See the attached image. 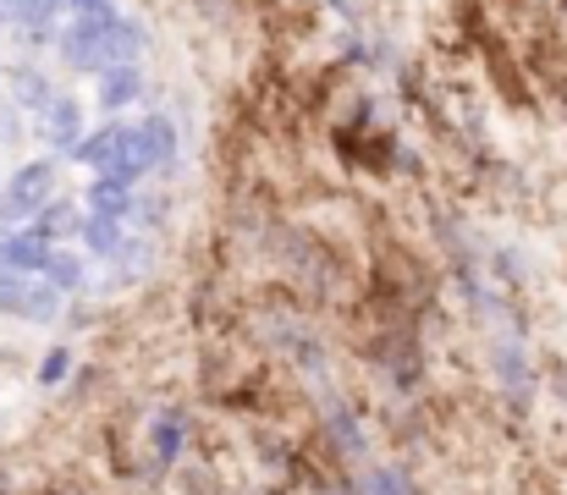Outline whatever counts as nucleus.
<instances>
[{
	"mask_svg": "<svg viewBox=\"0 0 567 495\" xmlns=\"http://www.w3.org/2000/svg\"><path fill=\"white\" fill-rule=\"evenodd\" d=\"M39 276H44L55 292H78L89 270H83V254H66V248H55V254L44 259V270H39Z\"/></svg>",
	"mask_w": 567,
	"mask_h": 495,
	"instance_id": "obj_10",
	"label": "nucleus"
},
{
	"mask_svg": "<svg viewBox=\"0 0 567 495\" xmlns=\"http://www.w3.org/2000/svg\"><path fill=\"white\" fill-rule=\"evenodd\" d=\"M0 22H6V6H0Z\"/></svg>",
	"mask_w": 567,
	"mask_h": 495,
	"instance_id": "obj_21",
	"label": "nucleus"
},
{
	"mask_svg": "<svg viewBox=\"0 0 567 495\" xmlns=\"http://www.w3.org/2000/svg\"><path fill=\"white\" fill-rule=\"evenodd\" d=\"M78 243H83L94 259H116V254H122V220L83 215V220H78Z\"/></svg>",
	"mask_w": 567,
	"mask_h": 495,
	"instance_id": "obj_7",
	"label": "nucleus"
},
{
	"mask_svg": "<svg viewBox=\"0 0 567 495\" xmlns=\"http://www.w3.org/2000/svg\"><path fill=\"white\" fill-rule=\"evenodd\" d=\"M116 144H122V127H100V133H83V144L66 155V161L89 165V171H111V161H116Z\"/></svg>",
	"mask_w": 567,
	"mask_h": 495,
	"instance_id": "obj_8",
	"label": "nucleus"
},
{
	"mask_svg": "<svg viewBox=\"0 0 567 495\" xmlns=\"http://www.w3.org/2000/svg\"><path fill=\"white\" fill-rule=\"evenodd\" d=\"M183 441H188V413H177V408L161 413V419H155V463L172 468V463L183 457Z\"/></svg>",
	"mask_w": 567,
	"mask_h": 495,
	"instance_id": "obj_9",
	"label": "nucleus"
},
{
	"mask_svg": "<svg viewBox=\"0 0 567 495\" xmlns=\"http://www.w3.org/2000/svg\"><path fill=\"white\" fill-rule=\"evenodd\" d=\"M11 89H17V105H22V111H50V100H55L50 83H44L39 72H17Z\"/></svg>",
	"mask_w": 567,
	"mask_h": 495,
	"instance_id": "obj_15",
	"label": "nucleus"
},
{
	"mask_svg": "<svg viewBox=\"0 0 567 495\" xmlns=\"http://www.w3.org/2000/svg\"><path fill=\"white\" fill-rule=\"evenodd\" d=\"M66 369H72V352H66V347H50V352L39 358V369H33L39 391H55V385H66Z\"/></svg>",
	"mask_w": 567,
	"mask_h": 495,
	"instance_id": "obj_16",
	"label": "nucleus"
},
{
	"mask_svg": "<svg viewBox=\"0 0 567 495\" xmlns=\"http://www.w3.org/2000/svg\"><path fill=\"white\" fill-rule=\"evenodd\" d=\"M78 220H83V215H78L66 198H55V204H44V209H39L33 231H39L44 243H55V237H78Z\"/></svg>",
	"mask_w": 567,
	"mask_h": 495,
	"instance_id": "obj_11",
	"label": "nucleus"
},
{
	"mask_svg": "<svg viewBox=\"0 0 567 495\" xmlns=\"http://www.w3.org/2000/svg\"><path fill=\"white\" fill-rule=\"evenodd\" d=\"M83 198H89V215H105V220H127V215L138 209V193H133V182H122V176H94Z\"/></svg>",
	"mask_w": 567,
	"mask_h": 495,
	"instance_id": "obj_4",
	"label": "nucleus"
},
{
	"mask_svg": "<svg viewBox=\"0 0 567 495\" xmlns=\"http://www.w3.org/2000/svg\"><path fill=\"white\" fill-rule=\"evenodd\" d=\"M44 144L61 149V155H72L83 144V111H78V100H66V94L50 100V111H44Z\"/></svg>",
	"mask_w": 567,
	"mask_h": 495,
	"instance_id": "obj_3",
	"label": "nucleus"
},
{
	"mask_svg": "<svg viewBox=\"0 0 567 495\" xmlns=\"http://www.w3.org/2000/svg\"><path fill=\"white\" fill-rule=\"evenodd\" d=\"M61 298H66V292H55L44 276H33V287H28V303H22V320H28V326H50V320L61 314Z\"/></svg>",
	"mask_w": 567,
	"mask_h": 495,
	"instance_id": "obj_12",
	"label": "nucleus"
},
{
	"mask_svg": "<svg viewBox=\"0 0 567 495\" xmlns=\"http://www.w3.org/2000/svg\"><path fill=\"white\" fill-rule=\"evenodd\" d=\"M331 6H342V11H348V6H353V0H331Z\"/></svg>",
	"mask_w": 567,
	"mask_h": 495,
	"instance_id": "obj_20",
	"label": "nucleus"
},
{
	"mask_svg": "<svg viewBox=\"0 0 567 495\" xmlns=\"http://www.w3.org/2000/svg\"><path fill=\"white\" fill-rule=\"evenodd\" d=\"M94 94H100L105 111H127V105H138V94H144V72H138V66H111V72L94 78Z\"/></svg>",
	"mask_w": 567,
	"mask_h": 495,
	"instance_id": "obj_6",
	"label": "nucleus"
},
{
	"mask_svg": "<svg viewBox=\"0 0 567 495\" xmlns=\"http://www.w3.org/2000/svg\"><path fill=\"white\" fill-rule=\"evenodd\" d=\"M28 287H33V276H28V270H11V265H0V314H11V320H22V303H28Z\"/></svg>",
	"mask_w": 567,
	"mask_h": 495,
	"instance_id": "obj_13",
	"label": "nucleus"
},
{
	"mask_svg": "<svg viewBox=\"0 0 567 495\" xmlns=\"http://www.w3.org/2000/svg\"><path fill=\"white\" fill-rule=\"evenodd\" d=\"M0 6H6V11H28L33 0H0Z\"/></svg>",
	"mask_w": 567,
	"mask_h": 495,
	"instance_id": "obj_19",
	"label": "nucleus"
},
{
	"mask_svg": "<svg viewBox=\"0 0 567 495\" xmlns=\"http://www.w3.org/2000/svg\"><path fill=\"white\" fill-rule=\"evenodd\" d=\"M496 374H502V385L518 402H529V374H524V352L518 347H496Z\"/></svg>",
	"mask_w": 567,
	"mask_h": 495,
	"instance_id": "obj_14",
	"label": "nucleus"
},
{
	"mask_svg": "<svg viewBox=\"0 0 567 495\" xmlns=\"http://www.w3.org/2000/svg\"><path fill=\"white\" fill-rule=\"evenodd\" d=\"M50 254H55V243H44L33 226H28V231H0V265H11V270L39 276Z\"/></svg>",
	"mask_w": 567,
	"mask_h": 495,
	"instance_id": "obj_5",
	"label": "nucleus"
},
{
	"mask_svg": "<svg viewBox=\"0 0 567 495\" xmlns=\"http://www.w3.org/2000/svg\"><path fill=\"white\" fill-rule=\"evenodd\" d=\"M144 133L155 138V155H161V165L177 161V127H172L166 116H144Z\"/></svg>",
	"mask_w": 567,
	"mask_h": 495,
	"instance_id": "obj_17",
	"label": "nucleus"
},
{
	"mask_svg": "<svg viewBox=\"0 0 567 495\" xmlns=\"http://www.w3.org/2000/svg\"><path fill=\"white\" fill-rule=\"evenodd\" d=\"M55 193V165L50 161H28L0 193V220H22V215H39L44 198Z\"/></svg>",
	"mask_w": 567,
	"mask_h": 495,
	"instance_id": "obj_1",
	"label": "nucleus"
},
{
	"mask_svg": "<svg viewBox=\"0 0 567 495\" xmlns=\"http://www.w3.org/2000/svg\"><path fill=\"white\" fill-rule=\"evenodd\" d=\"M359 495H419V491L402 479V468H375V474L364 479V491Z\"/></svg>",
	"mask_w": 567,
	"mask_h": 495,
	"instance_id": "obj_18",
	"label": "nucleus"
},
{
	"mask_svg": "<svg viewBox=\"0 0 567 495\" xmlns=\"http://www.w3.org/2000/svg\"><path fill=\"white\" fill-rule=\"evenodd\" d=\"M161 165V155H155V138L144 133V122L138 127H122V144H116V161H111V171L105 176H122V182H138L144 171H155Z\"/></svg>",
	"mask_w": 567,
	"mask_h": 495,
	"instance_id": "obj_2",
	"label": "nucleus"
}]
</instances>
